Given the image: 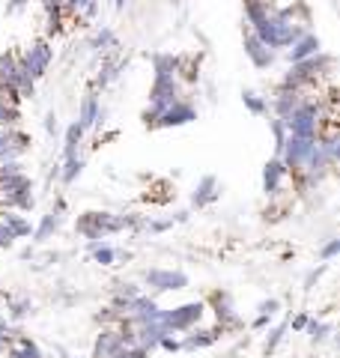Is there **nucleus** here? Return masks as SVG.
<instances>
[{
    "label": "nucleus",
    "instance_id": "obj_1",
    "mask_svg": "<svg viewBox=\"0 0 340 358\" xmlns=\"http://www.w3.org/2000/svg\"><path fill=\"white\" fill-rule=\"evenodd\" d=\"M251 33H257V36L278 54V51H287L299 36H304L308 24H302L296 18V9L292 6H275L257 27H251Z\"/></svg>",
    "mask_w": 340,
    "mask_h": 358
},
{
    "label": "nucleus",
    "instance_id": "obj_2",
    "mask_svg": "<svg viewBox=\"0 0 340 358\" xmlns=\"http://www.w3.org/2000/svg\"><path fill=\"white\" fill-rule=\"evenodd\" d=\"M332 66H334V57L332 54H313V57L308 60H302V63H292L287 75L278 81V87H287V90H299V93H304V90H311L323 81V78L332 72Z\"/></svg>",
    "mask_w": 340,
    "mask_h": 358
},
{
    "label": "nucleus",
    "instance_id": "obj_3",
    "mask_svg": "<svg viewBox=\"0 0 340 358\" xmlns=\"http://www.w3.org/2000/svg\"><path fill=\"white\" fill-rule=\"evenodd\" d=\"M325 108L320 99H302V105L292 110V114L283 120L287 122V131L296 134V138H320V131L325 129Z\"/></svg>",
    "mask_w": 340,
    "mask_h": 358
},
{
    "label": "nucleus",
    "instance_id": "obj_4",
    "mask_svg": "<svg viewBox=\"0 0 340 358\" xmlns=\"http://www.w3.org/2000/svg\"><path fill=\"white\" fill-rule=\"evenodd\" d=\"M75 233L87 242H105V236L122 233V218H120V212H108V209L84 212L75 221Z\"/></svg>",
    "mask_w": 340,
    "mask_h": 358
},
{
    "label": "nucleus",
    "instance_id": "obj_5",
    "mask_svg": "<svg viewBox=\"0 0 340 358\" xmlns=\"http://www.w3.org/2000/svg\"><path fill=\"white\" fill-rule=\"evenodd\" d=\"M206 317V301H183L176 308H162V326L170 334H185Z\"/></svg>",
    "mask_w": 340,
    "mask_h": 358
},
{
    "label": "nucleus",
    "instance_id": "obj_6",
    "mask_svg": "<svg viewBox=\"0 0 340 358\" xmlns=\"http://www.w3.org/2000/svg\"><path fill=\"white\" fill-rule=\"evenodd\" d=\"M51 63H54V45L48 39H36V42H30L24 51L18 54V66L24 69L33 81H39V78L48 75L51 69Z\"/></svg>",
    "mask_w": 340,
    "mask_h": 358
},
{
    "label": "nucleus",
    "instance_id": "obj_7",
    "mask_svg": "<svg viewBox=\"0 0 340 358\" xmlns=\"http://www.w3.org/2000/svg\"><path fill=\"white\" fill-rule=\"evenodd\" d=\"M313 147H316V138H296V134H287V141H283L278 159H281L283 167H287V173L299 176L304 171V164H308Z\"/></svg>",
    "mask_w": 340,
    "mask_h": 358
},
{
    "label": "nucleus",
    "instance_id": "obj_8",
    "mask_svg": "<svg viewBox=\"0 0 340 358\" xmlns=\"http://www.w3.org/2000/svg\"><path fill=\"white\" fill-rule=\"evenodd\" d=\"M191 281L185 272L179 268H146L143 272V287H150V296H162V293H179L185 289Z\"/></svg>",
    "mask_w": 340,
    "mask_h": 358
},
{
    "label": "nucleus",
    "instance_id": "obj_9",
    "mask_svg": "<svg viewBox=\"0 0 340 358\" xmlns=\"http://www.w3.org/2000/svg\"><path fill=\"white\" fill-rule=\"evenodd\" d=\"M209 305H212V313H215V326H218L224 334L227 331H239L245 322L239 317V310H236L230 293H224V289H218V293L209 296Z\"/></svg>",
    "mask_w": 340,
    "mask_h": 358
},
{
    "label": "nucleus",
    "instance_id": "obj_10",
    "mask_svg": "<svg viewBox=\"0 0 340 358\" xmlns=\"http://www.w3.org/2000/svg\"><path fill=\"white\" fill-rule=\"evenodd\" d=\"M242 48H245V57L251 60V66H254V69H260V72L271 69V66H275V60H278V54L271 51L269 45L260 39L257 33H251V30L242 33Z\"/></svg>",
    "mask_w": 340,
    "mask_h": 358
},
{
    "label": "nucleus",
    "instance_id": "obj_11",
    "mask_svg": "<svg viewBox=\"0 0 340 358\" xmlns=\"http://www.w3.org/2000/svg\"><path fill=\"white\" fill-rule=\"evenodd\" d=\"M63 221H66V200H57V203L39 218L36 227H33V236H30V239H33V242H39V245H45L48 239H54L57 233H60Z\"/></svg>",
    "mask_w": 340,
    "mask_h": 358
},
{
    "label": "nucleus",
    "instance_id": "obj_12",
    "mask_svg": "<svg viewBox=\"0 0 340 358\" xmlns=\"http://www.w3.org/2000/svg\"><path fill=\"white\" fill-rule=\"evenodd\" d=\"M30 152V134L24 129H0V162L24 159Z\"/></svg>",
    "mask_w": 340,
    "mask_h": 358
},
{
    "label": "nucleus",
    "instance_id": "obj_13",
    "mask_svg": "<svg viewBox=\"0 0 340 358\" xmlns=\"http://www.w3.org/2000/svg\"><path fill=\"white\" fill-rule=\"evenodd\" d=\"M197 120V105H191L188 99H179L170 108H164L155 120V129H179V126H188V122Z\"/></svg>",
    "mask_w": 340,
    "mask_h": 358
},
{
    "label": "nucleus",
    "instance_id": "obj_14",
    "mask_svg": "<svg viewBox=\"0 0 340 358\" xmlns=\"http://www.w3.org/2000/svg\"><path fill=\"white\" fill-rule=\"evenodd\" d=\"M221 200V182H218V176H200L197 179V185H194V192H191V206L194 209H206L212 203H218Z\"/></svg>",
    "mask_w": 340,
    "mask_h": 358
},
{
    "label": "nucleus",
    "instance_id": "obj_15",
    "mask_svg": "<svg viewBox=\"0 0 340 358\" xmlns=\"http://www.w3.org/2000/svg\"><path fill=\"white\" fill-rule=\"evenodd\" d=\"M224 338V331L218 326H212V329H203V326H194L191 331H185L183 338H179V346H183L185 352H197V350H206V346L212 343H218Z\"/></svg>",
    "mask_w": 340,
    "mask_h": 358
},
{
    "label": "nucleus",
    "instance_id": "obj_16",
    "mask_svg": "<svg viewBox=\"0 0 340 358\" xmlns=\"http://www.w3.org/2000/svg\"><path fill=\"white\" fill-rule=\"evenodd\" d=\"M75 122H78V126H81L84 131H90V129H96V126H101V122H105V108H101L96 90H90V93L84 96L81 108H78V120H75Z\"/></svg>",
    "mask_w": 340,
    "mask_h": 358
},
{
    "label": "nucleus",
    "instance_id": "obj_17",
    "mask_svg": "<svg viewBox=\"0 0 340 358\" xmlns=\"http://www.w3.org/2000/svg\"><path fill=\"white\" fill-rule=\"evenodd\" d=\"M320 51H323V39L316 36V33L308 30L304 36H299L287 51H283V57H287V63L292 66V63H302V60L313 57V54H320Z\"/></svg>",
    "mask_w": 340,
    "mask_h": 358
},
{
    "label": "nucleus",
    "instance_id": "obj_18",
    "mask_svg": "<svg viewBox=\"0 0 340 358\" xmlns=\"http://www.w3.org/2000/svg\"><path fill=\"white\" fill-rule=\"evenodd\" d=\"M302 99L304 93H299V90H287V87H275V96H271V117H278V120H287L292 110H296L302 105Z\"/></svg>",
    "mask_w": 340,
    "mask_h": 358
},
{
    "label": "nucleus",
    "instance_id": "obj_19",
    "mask_svg": "<svg viewBox=\"0 0 340 358\" xmlns=\"http://www.w3.org/2000/svg\"><path fill=\"white\" fill-rule=\"evenodd\" d=\"M287 167L281 164V159L275 155V159H269L263 164V194L266 197H278L281 194V188H283V179H287Z\"/></svg>",
    "mask_w": 340,
    "mask_h": 358
},
{
    "label": "nucleus",
    "instance_id": "obj_20",
    "mask_svg": "<svg viewBox=\"0 0 340 358\" xmlns=\"http://www.w3.org/2000/svg\"><path fill=\"white\" fill-rule=\"evenodd\" d=\"M153 63V72L155 78H179V72H183V66H185V57L183 54H170V51H158L150 57Z\"/></svg>",
    "mask_w": 340,
    "mask_h": 358
},
{
    "label": "nucleus",
    "instance_id": "obj_21",
    "mask_svg": "<svg viewBox=\"0 0 340 358\" xmlns=\"http://www.w3.org/2000/svg\"><path fill=\"white\" fill-rule=\"evenodd\" d=\"M122 334L117 329H101L96 334V343H93V355L90 358H113L120 350H122Z\"/></svg>",
    "mask_w": 340,
    "mask_h": 358
},
{
    "label": "nucleus",
    "instance_id": "obj_22",
    "mask_svg": "<svg viewBox=\"0 0 340 358\" xmlns=\"http://www.w3.org/2000/svg\"><path fill=\"white\" fill-rule=\"evenodd\" d=\"M164 334H170L162 322H146V326H134V346H143L146 352H155Z\"/></svg>",
    "mask_w": 340,
    "mask_h": 358
},
{
    "label": "nucleus",
    "instance_id": "obj_23",
    "mask_svg": "<svg viewBox=\"0 0 340 358\" xmlns=\"http://www.w3.org/2000/svg\"><path fill=\"white\" fill-rule=\"evenodd\" d=\"M0 221H3V227L13 233V239H30L33 236V224L27 215H21V212H13V209H3L0 212Z\"/></svg>",
    "mask_w": 340,
    "mask_h": 358
},
{
    "label": "nucleus",
    "instance_id": "obj_24",
    "mask_svg": "<svg viewBox=\"0 0 340 358\" xmlns=\"http://www.w3.org/2000/svg\"><path fill=\"white\" fill-rule=\"evenodd\" d=\"M129 66V60H117V57H105L101 60V69H99V75H96V90H105V87H111L113 81L120 78V72Z\"/></svg>",
    "mask_w": 340,
    "mask_h": 358
},
{
    "label": "nucleus",
    "instance_id": "obj_25",
    "mask_svg": "<svg viewBox=\"0 0 340 358\" xmlns=\"http://www.w3.org/2000/svg\"><path fill=\"white\" fill-rule=\"evenodd\" d=\"M45 9V39H54L63 33V3L57 0V3H42Z\"/></svg>",
    "mask_w": 340,
    "mask_h": 358
},
{
    "label": "nucleus",
    "instance_id": "obj_26",
    "mask_svg": "<svg viewBox=\"0 0 340 358\" xmlns=\"http://www.w3.org/2000/svg\"><path fill=\"white\" fill-rule=\"evenodd\" d=\"M6 355H9V358H45V352L39 350V343L30 341L27 334H18V338L9 343Z\"/></svg>",
    "mask_w": 340,
    "mask_h": 358
},
{
    "label": "nucleus",
    "instance_id": "obj_27",
    "mask_svg": "<svg viewBox=\"0 0 340 358\" xmlns=\"http://www.w3.org/2000/svg\"><path fill=\"white\" fill-rule=\"evenodd\" d=\"M84 167H87V159H84L81 152L72 155V159H63V162H60V173H57V179H60L63 185H72L75 179L84 173Z\"/></svg>",
    "mask_w": 340,
    "mask_h": 358
},
{
    "label": "nucleus",
    "instance_id": "obj_28",
    "mask_svg": "<svg viewBox=\"0 0 340 358\" xmlns=\"http://www.w3.org/2000/svg\"><path fill=\"white\" fill-rule=\"evenodd\" d=\"M90 48L101 51V54H113L120 48V39H117V33H113L111 27H99L93 33V39H90Z\"/></svg>",
    "mask_w": 340,
    "mask_h": 358
},
{
    "label": "nucleus",
    "instance_id": "obj_29",
    "mask_svg": "<svg viewBox=\"0 0 340 358\" xmlns=\"http://www.w3.org/2000/svg\"><path fill=\"white\" fill-rule=\"evenodd\" d=\"M87 251L93 257V263H99V266H113L120 260V251L108 242H87Z\"/></svg>",
    "mask_w": 340,
    "mask_h": 358
},
{
    "label": "nucleus",
    "instance_id": "obj_30",
    "mask_svg": "<svg viewBox=\"0 0 340 358\" xmlns=\"http://www.w3.org/2000/svg\"><path fill=\"white\" fill-rule=\"evenodd\" d=\"M3 299H6V320L9 322H18V320H24L33 313V299H27V296H21V299L3 296Z\"/></svg>",
    "mask_w": 340,
    "mask_h": 358
},
{
    "label": "nucleus",
    "instance_id": "obj_31",
    "mask_svg": "<svg viewBox=\"0 0 340 358\" xmlns=\"http://www.w3.org/2000/svg\"><path fill=\"white\" fill-rule=\"evenodd\" d=\"M33 179L27 176V171L24 173H15V176H9V179H3L0 182V197H9V194H21V192H33Z\"/></svg>",
    "mask_w": 340,
    "mask_h": 358
},
{
    "label": "nucleus",
    "instance_id": "obj_32",
    "mask_svg": "<svg viewBox=\"0 0 340 358\" xmlns=\"http://www.w3.org/2000/svg\"><path fill=\"white\" fill-rule=\"evenodd\" d=\"M84 129L78 126V122H72L69 129H66L63 134V159H72V155H78V150H81V143H84Z\"/></svg>",
    "mask_w": 340,
    "mask_h": 358
},
{
    "label": "nucleus",
    "instance_id": "obj_33",
    "mask_svg": "<svg viewBox=\"0 0 340 358\" xmlns=\"http://www.w3.org/2000/svg\"><path fill=\"white\" fill-rule=\"evenodd\" d=\"M242 105H245L248 114H254V117H269V99L260 96L257 90H245V93H242Z\"/></svg>",
    "mask_w": 340,
    "mask_h": 358
},
{
    "label": "nucleus",
    "instance_id": "obj_34",
    "mask_svg": "<svg viewBox=\"0 0 340 358\" xmlns=\"http://www.w3.org/2000/svg\"><path fill=\"white\" fill-rule=\"evenodd\" d=\"M21 108L13 105V102H6L3 96H0V129H18L21 126Z\"/></svg>",
    "mask_w": 340,
    "mask_h": 358
},
{
    "label": "nucleus",
    "instance_id": "obj_35",
    "mask_svg": "<svg viewBox=\"0 0 340 358\" xmlns=\"http://www.w3.org/2000/svg\"><path fill=\"white\" fill-rule=\"evenodd\" d=\"M287 331H290V320H281L275 329H269L266 341H263V355H266V358L281 346V341H283V334H287Z\"/></svg>",
    "mask_w": 340,
    "mask_h": 358
},
{
    "label": "nucleus",
    "instance_id": "obj_36",
    "mask_svg": "<svg viewBox=\"0 0 340 358\" xmlns=\"http://www.w3.org/2000/svg\"><path fill=\"white\" fill-rule=\"evenodd\" d=\"M332 322H323V320H313L311 317V322H308V329H304V334L313 341V343H325L328 338H332Z\"/></svg>",
    "mask_w": 340,
    "mask_h": 358
},
{
    "label": "nucleus",
    "instance_id": "obj_37",
    "mask_svg": "<svg viewBox=\"0 0 340 358\" xmlns=\"http://www.w3.org/2000/svg\"><path fill=\"white\" fill-rule=\"evenodd\" d=\"M122 317H126V313H120L117 308H111V305H108V308H101V310L96 313V317H93V320L99 322V326H101V329H117Z\"/></svg>",
    "mask_w": 340,
    "mask_h": 358
},
{
    "label": "nucleus",
    "instance_id": "obj_38",
    "mask_svg": "<svg viewBox=\"0 0 340 358\" xmlns=\"http://www.w3.org/2000/svg\"><path fill=\"white\" fill-rule=\"evenodd\" d=\"M269 131H271V141H275V155L281 152V147H283V141H287V122L283 120H278V117H269Z\"/></svg>",
    "mask_w": 340,
    "mask_h": 358
},
{
    "label": "nucleus",
    "instance_id": "obj_39",
    "mask_svg": "<svg viewBox=\"0 0 340 358\" xmlns=\"http://www.w3.org/2000/svg\"><path fill=\"white\" fill-rule=\"evenodd\" d=\"M141 293H143V289L138 284H132V281H117V284H113V289H111V296L122 299V301H132L134 296H141Z\"/></svg>",
    "mask_w": 340,
    "mask_h": 358
},
{
    "label": "nucleus",
    "instance_id": "obj_40",
    "mask_svg": "<svg viewBox=\"0 0 340 358\" xmlns=\"http://www.w3.org/2000/svg\"><path fill=\"white\" fill-rule=\"evenodd\" d=\"M325 272H328V263H320L316 268H311V272L304 275V284H302V289H304V293H311V289H313L316 284H320V278H323Z\"/></svg>",
    "mask_w": 340,
    "mask_h": 358
},
{
    "label": "nucleus",
    "instance_id": "obj_41",
    "mask_svg": "<svg viewBox=\"0 0 340 358\" xmlns=\"http://www.w3.org/2000/svg\"><path fill=\"white\" fill-rule=\"evenodd\" d=\"M337 254H340V239H328L323 248H320V260L323 263H332V260H337Z\"/></svg>",
    "mask_w": 340,
    "mask_h": 358
},
{
    "label": "nucleus",
    "instance_id": "obj_42",
    "mask_svg": "<svg viewBox=\"0 0 340 358\" xmlns=\"http://www.w3.org/2000/svg\"><path fill=\"white\" fill-rule=\"evenodd\" d=\"M257 313H266V317L275 320L278 313H281V301H278V299H263V301L257 305Z\"/></svg>",
    "mask_w": 340,
    "mask_h": 358
},
{
    "label": "nucleus",
    "instance_id": "obj_43",
    "mask_svg": "<svg viewBox=\"0 0 340 358\" xmlns=\"http://www.w3.org/2000/svg\"><path fill=\"white\" fill-rule=\"evenodd\" d=\"M153 352H146L143 346H122V350L113 355V358H150Z\"/></svg>",
    "mask_w": 340,
    "mask_h": 358
},
{
    "label": "nucleus",
    "instance_id": "obj_44",
    "mask_svg": "<svg viewBox=\"0 0 340 358\" xmlns=\"http://www.w3.org/2000/svg\"><path fill=\"white\" fill-rule=\"evenodd\" d=\"M60 3H63V15H81V9L90 0H60Z\"/></svg>",
    "mask_w": 340,
    "mask_h": 358
},
{
    "label": "nucleus",
    "instance_id": "obj_45",
    "mask_svg": "<svg viewBox=\"0 0 340 358\" xmlns=\"http://www.w3.org/2000/svg\"><path fill=\"white\" fill-rule=\"evenodd\" d=\"M158 350H164V352H183V346H179L176 334H164L162 343H158Z\"/></svg>",
    "mask_w": 340,
    "mask_h": 358
},
{
    "label": "nucleus",
    "instance_id": "obj_46",
    "mask_svg": "<svg viewBox=\"0 0 340 358\" xmlns=\"http://www.w3.org/2000/svg\"><path fill=\"white\" fill-rule=\"evenodd\" d=\"M308 322H311V313H304V310H302V313H296V317L290 320V329L304 334V329H308Z\"/></svg>",
    "mask_w": 340,
    "mask_h": 358
},
{
    "label": "nucleus",
    "instance_id": "obj_47",
    "mask_svg": "<svg viewBox=\"0 0 340 358\" xmlns=\"http://www.w3.org/2000/svg\"><path fill=\"white\" fill-rule=\"evenodd\" d=\"M33 3V0H6V15H18Z\"/></svg>",
    "mask_w": 340,
    "mask_h": 358
},
{
    "label": "nucleus",
    "instance_id": "obj_48",
    "mask_svg": "<svg viewBox=\"0 0 340 358\" xmlns=\"http://www.w3.org/2000/svg\"><path fill=\"white\" fill-rule=\"evenodd\" d=\"M15 245V239H13V233H9L6 227H3V221H0V251H9Z\"/></svg>",
    "mask_w": 340,
    "mask_h": 358
},
{
    "label": "nucleus",
    "instance_id": "obj_49",
    "mask_svg": "<svg viewBox=\"0 0 340 358\" xmlns=\"http://www.w3.org/2000/svg\"><path fill=\"white\" fill-rule=\"evenodd\" d=\"M269 326H271V317H266V313H257L254 322H251V329H254V331H266Z\"/></svg>",
    "mask_w": 340,
    "mask_h": 358
},
{
    "label": "nucleus",
    "instance_id": "obj_50",
    "mask_svg": "<svg viewBox=\"0 0 340 358\" xmlns=\"http://www.w3.org/2000/svg\"><path fill=\"white\" fill-rule=\"evenodd\" d=\"M57 129H60V122H57V114H54V110H48V114H45V131L57 134Z\"/></svg>",
    "mask_w": 340,
    "mask_h": 358
},
{
    "label": "nucleus",
    "instance_id": "obj_51",
    "mask_svg": "<svg viewBox=\"0 0 340 358\" xmlns=\"http://www.w3.org/2000/svg\"><path fill=\"white\" fill-rule=\"evenodd\" d=\"M129 6V0H113V9H126Z\"/></svg>",
    "mask_w": 340,
    "mask_h": 358
},
{
    "label": "nucleus",
    "instance_id": "obj_52",
    "mask_svg": "<svg viewBox=\"0 0 340 358\" xmlns=\"http://www.w3.org/2000/svg\"><path fill=\"white\" fill-rule=\"evenodd\" d=\"M3 346H9V338L6 334H0V350H3Z\"/></svg>",
    "mask_w": 340,
    "mask_h": 358
},
{
    "label": "nucleus",
    "instance_id": "obj_53",
    "mask_svg": "<svg viewBox=\"0 0 340 358\" xmlns=\"http://www.w3.org/2000/svg\"><path fill=\"white\" fill-rule=\"evenodd\" d=\"M39 3H57V0H39Z\"/></svg>",
    "mask_w": 340,
    "mask_h": 358
},
{
    "label": "nucleus",
    "instance_id": "obj_54",
    "mask_svg": "<svg viewBox=\"0 0 340 358\" xmlns=\"http://www.w3.org/2000/svg\"><path fill=\"white\" fill-rule=\"evenodd\" d=\"M96 3H99V0H96Z\"/></svg>",
    "mask_w": 340,
    "mask_h": 358
}]
</instances>
